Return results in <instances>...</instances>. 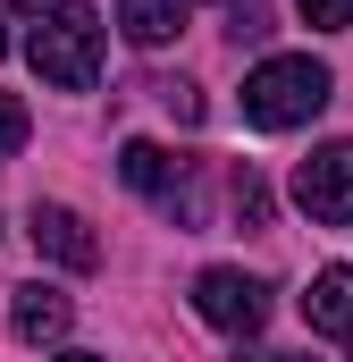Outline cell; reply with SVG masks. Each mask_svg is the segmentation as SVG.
Listing matches in <instances>:
<instances>
[{
    "instance_id": "6da1fadb",
    "label": "cell",
    "mask_w": 353,
    "mask_h": 362,
    "mask_svg": "<svg viewBox=\"0 0 353 362\" xmlns=\"http://www.w3.org/2000/svg\"><path fill=\"white\" fill-rule=\"evenodd\" d=\"M328 93L337 76L311 59V51H286V59H261L253 76H244V127H261V135H286V127H311L320 110H328Z\"/></svg>"
},
{
    "instance_id": "7a4b0ae2",
    "label": "cell",
    "mask_w": 353,
    "mask_h": 362,
    "mask_svg": "<svg viewBox=\"0 0 353 362\" xmlns=\"http://www.w3.org/2000/svg\"><path fill=\"white\" fill-rule=\"evenodd\" d=\"M25 59H34V76L59 93H92L101 76V17H92L85 0H59L34 34H25Z\"/></svg>"
},
{
    "instance_id": "3957f363",
    "label": "cell",
    "mask_w": 353,
    "mask_h": 362,
    "mask_svg": "<svg viewBox=\"0 0 353 362\" xmlns=\"http://www.w3.org/2000/svg\"><path fill=\"white\" fill-rule=\"evenodd\" d=\"M193 312L210 320V329H227V337H253L269 320V286L244 270H202L193 278Z\"/></svg>"
},
{
    "instance_id": "277c9868",
    "label": "cell",
    "mask_w": 353,
    "mask_h": 362,
    "mask_svg": "<svg viewBox=\"0 0 353 362\" xmlns=\"http://www.w3.org/2000/svg\"><path fill=\"white\" fill-rule=\"evenodd\" d=\"M294 202H303L311 219L345 228L353 219V144H320V152L294 169Z\"/></svg>"
},
{
    "instance_id": "5b68a950",
    "label": "cell",
    "mask_w": 353,
    "mask_h": 362,
    "mask_svg": "<svg viewBox=\"0 0 353 362\" xmlns=\"http://www.w3.org/2000/svg\"><path fill=\"white\" fill-rule=\"evenodd\" d=\"M25 236H34V253H51L59 270H101V236H92V228L68 211V202H34Z\"/></svg>"
},
{
    "instance_id": "8992f818",
    "label": "cell",
    "mask_w": 353,
    "mask_h": 362,
    "mask_svg": "<svg viewBox=\"0 0 353 362\" xmlns=\"http://www.w3.org/2000/svg\"><path fill=\"white\" fill-rule=\"evenodd\" d=\"M303 320H311L320 337L353 346V270H345V262H328V270L303 286Z\"/></svg>"
},
{
    "instance_id": "52a82bcc",
    "label": "cell",
    "mask_w": 353,
    "mask_h": 362,
    "mask_svg": "<svg viewBox=\"0 0 353 362\" xmlns=\"http://www.w3.org/2000/svg\"><path fill=\"white\" fill-rule=\"evenodd\" d=\"M68 320H76V303H68L59 286H17V303H8V329H17L25 346H51V337H68Z\"/></svg>"
},
{
    "instance_id": "ba28073f",
    "label": "cell",
    "mask_w": 353,
    "mask_h": 362,
    "mask_svg": "<svg viewBox=\"0 0 353 362\" xmlns=\"http://www.w3.org/2000/svg\"><path fill=\"white\" fill-rule=\"evenodd\" d=\"M118 177L135 185V194H152V202H169V185H176V160L152 144V135H126L118 144Z\"/></svg>"
},
{
    "instance_id": "9c48e42d",
    "label": "cell",
    "mask_w": 353,
    "mask_h": 362,
    "mask_svg": "<svg viewBox=\"0 0 353 362\" xmlns=\"http://www.w3.org/2000/svg\"><path fill=\"white\" fill-rule=\"evenodd\" d=\"M118 25L135 51H160L169 34H185V0H118Z\"/></svg>"
},
{
    "instance_id": "30bf717a",
    "label": "cell",
    "mask_w": 353,
    "mask_h": 362,
    "mask_svg": "<svg viewBox=\"0 0 353 362\" xmlns=\"http://www.w3.org/2000/svg\"><path fill=\"white\" fill-rule=\"evenodd\" d=\"M25 127H34V118H25V101H17V93H0V169L25 152Z\"/></svg>"
},
{
    "instance_id": "8fae6325",
    "label": "cell",
    "mask_w": 353,
    "mask_h": 362,
    "mask_svg": "<svg viewBox=\"0 0 353 362\" xmlns=\"http://www.w3.org/2000/svg\"><path fill=\"white\" fill-rule=\"evenodd\" d=\"M236 219H244V228H269V185L253 177V169L236 177Z\"/></svg>"
},
{
    "instance_id": "7c38bea8",
    "label": "cell",
    "mask_w": 353,
    "mask_h": 362,
    "mask_svg": "<svg viewBox=\"0 0 353 362\" xmlns=\"http://www.w3.org/2000/svg\"><path fill=\"white\" fill-rule=\"evenodd\" d=\"M294 8H303L311 25H328V34H337V25H353V0H294Z\"/></svg>"
},
{
    "instance_id": "4fadbf2b",
    "label": "cell",
    "mask_w": 353,
    "mask_h": 362,
    "mask_svg": "<svg viewBox=\"0 0 353 362\" xmlns=\"http://www.w3.org/2000/svg\"><path fill=\"white\" fill-rule=\"evenodd\" d=\"M160 101H169L185 127H202V93H193V85H160Z\"/></svg>"
},
{
    "instance_id": "5bb4252c",
    "label": "cell",
    "mask_w": 353,
    "mask_h": 362,
    "mask_svg": "<svg viewBox=\"0 0 353 362\" xmlns=\"http://www.w3.org/2000/svg\"><path fill=\"white\" fill-rule=\"evenodd\" d=\"M244 362H311V354H244Z\"/></svg>"
},
{
    "instance_id": "9a60e30c",
    "label": "cell",
    "mask_w": 353,
    "mask_h": 362,
    "mask_svg": "<svg viewBox=\"0 0 353 362\" xmlns=\"http://www.w3.org/2000/svg\"><path fill=\"white\" fill-rule=\"evenodd\" d=\"M59 362H101V354H59Z\"/></svg>"
},
{
    "instance_id": "2e32d148",
    "label": "cell",
    "mask_w": 353,
    "mask_h": 362,
    "mask_svg": "<svg viewBox=\"0 0 353 362\" xmlns=\"http://www.w3.org/2000/svg\"><path fill=\"white\" fill-rule=\"evenodd\" d=\"M8 8H34V0H8Z\"/></svg>"
},
{
    "instance_id": "e0dca14e",
    "label": "cell",
    "mask_w": 353,
    "mask_h": 362,
    "mask_svg": "<svg viewBox=\"0 0 353 362\" xmlns=\"http://www.w3.org/2000/svg\"><path fill=\"white\" fill-rule=\"evenodd\" d=\"M0 59H8V34H0Z\"/></svg>"
}]
</instances>
